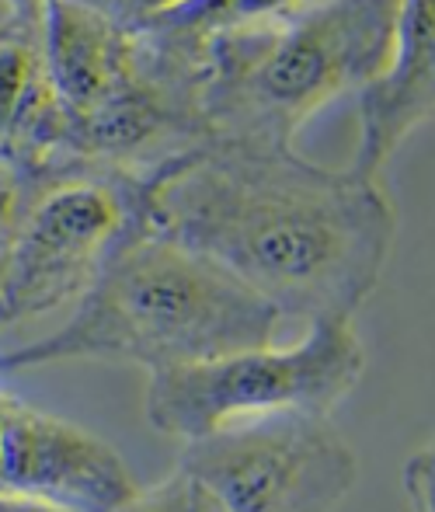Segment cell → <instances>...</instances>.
<instances>
[{"mask_svg":"<svg viewBox=\"0 0 435 512\" xmlns=\"http://www.w3.org/2000/svg\"><path fill=\"white\" fill-rule=\"evenodd\" d=\"M42 11L4 7L0 18V164H7L28 189L74 171L67 122L46 63Z\"/></svg>","mask_w":435,"mask_h":512,"instance_id":"8","label":"cell"},{"mask_svg":"<svg viewBox=\"0 0 435 512\" xmlns=\"http://www.w3.org/2000/svg\"><path fill=\"white\" fill-rule=\"evenodd\" d=\"M0 512H77V509L53 506V502H42V499H28V495L0 492Z\"/></svg>","mask_w":435,"mask_h":512,"instance_id":"15","label":"cell"},{"mask_svg":"<svg viewBox=\"0 0 435 512\" xmlns=\"http://www.w3.org/2000/svg\"><path fill=\"white\" fill-rule=\"evenodd\" d=\"M147 178L74 168L32 192L0 269V335L81 304L143 227Z\"/></svg>","mask_w":435,"mask_h":512,"instance_id":"5","label":"cell"},{"mask_svg":"<svg viewBox=\"0 0 435 512\" xmlns=\"http://www.w3.org/2000/svg\"><path fill=\"white\" fill-rule=\"evenodd\" d=\"M32 192L35 189H28V185L21 182L7 164H0V269H4L7 248H11L14 230H18L21 216H25Z\"/></svg>","mask_w":435,"mask_h":512,"instance_id":"14","label":"cell"},{"mask_svg":"<svg viewBox=\"0 0 435 512\" xmlns=\"http://www.w3.org/2000/svg\"><path fill=\"white\" fill-rule=\"evenodd\" d=\"M178 467L227 512H338L359 457L324 415H282L185 443Z\"/></svg>","mask_w":435,"mask_h":512,"instance_id":"6","label":"cell"},{"mask_svg":"<svg viewBox=\"0 0 435 512\" xmlns=\"http://www.w3.org/2000/svg\"><path fill=\"white\" fill-rule=\"evenodd\" d=\"M435 119V0H401L387 67L359 91V143L348 168L380 178L411 133Z\"/></svg>","mask_w":435,"mask_h":512,"instance_id":"9","label":"cell"},{"mask_svg":"<svg viewBox=\"0 0 435 512\" xmlns=\"http://www.w3.org/2000/svg\"><path fill=\"white\" fill-rule=\"evenodd\" d=\"M143 227L248 286L282 321H352L380 286L397 206L380 178L296 147L202 140L147 178Z\"/></svg>","mask_w":435,"mask_h":512,"instance_id":"1","label":"cell"},{"mask_svg":"<svg viewBox=\"0 0 435 512\" xmlns=\"http://www.w3.org/2000/svg\"><path fill=\"white\" fill-rule=\"evenodd\" d=\"M74 4L87 7V11L112 21V25L126 28V32H143V28H150L157 18L174 11L181 0H74Z\"/></svg>","mask_w":435,"mask_h":512,"instance_id":"12","label":"cell"},{"mask_svg":"<svg viewBox=\"0 0 435 512\" xmlns=\"http://www.w3.org/2000/svg\"><path fill=\"white\" fill-rule=\"evenodd\" d=\"M115 512H227V509L213 499V492L199 478H192L185 467H174L168 478H161L157 485L136 488L133 499Z\"/></svg>","mask_w":435,"mask_h":512,"instance_id":"11","label":"cell"},{"mask_svg":"<svg viewBox=\"0 0 435 512\" xmlns=\"http://www.w3.org/2000/svg\"><path fill=\"white\" fill-rule=\"evenodd\" d=\"M404 495L411 512H435V436L404 464Z\"/></svg>","mask_w":435,"mask_h":512,"instance_id":"13","label":"cell"},{"mask_svg":"<svg viewBox=\"0 0 435 512\" xmlns=\"http://www.w3.org/2000/svg\"><path fill=\"white\" fill-rule=\"evenodd\" d=\"M122 453L101 436L25 401H7L0 492L77 512H115L136 492Z\"/></svg>","mask_w":435,"mask_h":512,"instance_id":"7","label":"cell"},{"mask_svg":"<svg viewBox=\"0 0 435 512\" xmlns=\"http://www.w3.org/2000/svg\"><path fill=\"white\" fill-rule=\"evenodd\" d=\"M296 4H303V0H181L174 11L157 18L143 32L154 42H161V46L195 60L199 46L213 39V35L241 28L248 21L272 18V14L289 11Z\"/></svg>","mask_w":435,"mask_h":512,"instance_id":"10","label":"cell"},{"mask_svg":"<svg viewBox=\"0 0 435 512\" xmlns=\"http://www.w3.org/2000/svg\"><path fill=\"white\" fill-rule=\"evenodd\" d=\"M397 14L401 0H303L202 42L195 98L209 140L293 147L321 108L380 77Z\"/></svg>","mask_w":435,"mask_h":512,"instance_id":"3","label":"cell"},{"mask_svg":"<svg viewBox=\"0 0 435 512\" xmlns=\"http://www.w3.org/2000/svg\"><path fill=\"white\" fill-rule=\"evenodd\" d=\"M279 328L282 317L220 265L140 227L67 324L39 342L0 349V373L77 359L161 373L272 345Z\"/></svg>","mask_w":435,"mask_h":512,"instance_id":"2","label":"cell"},{"mask_svg":"<svg viewBox=\"0 0 435 512\" xmlns=\"http://www.w3.org/2000/svg\"><path fill=\"white\" fill-rule=\"evenodd\" d=\"M366 373V345L352 321L307 324L289 345H255L206 363L150 373L143 411L178 443L282 415L331 418Z\"/></svg>","mask_w":435,"mask_h":512,"instance_id":"4","label":"cell"},{"mask_svg":"<svg viewBox=\"0 0 435 512\" xmlns=\"http://www.w3.org/2000/svg\"><path fill=\"white\" fill-rule=\"evenodd\" d=\"M7 401H11V394L0 391V460H4V425H7Z\"/></svg>","mask_w":435,"mask_h":512,"instance_id":"16","label":"cell"}]
</instances>
